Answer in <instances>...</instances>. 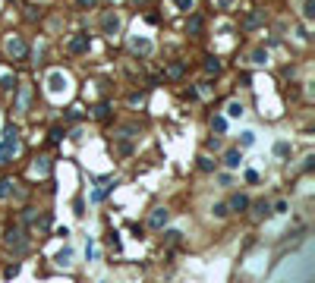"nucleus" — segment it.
Segmentation results:
<instances>
[{
	"mask_svg": "<svg viewBox=\"0 0 315 283\" xmlns=\"http://www.w3.org/2000/svg\"><path fill=\"white\" fill-rule=\"evenodd\" d=\"M19 148H22L19 129H16V126H6V129H3V136H0V164L13 160V158L19 154Z\"/></svg>",
	"mask_w": 315,
	"mask_h": 283,
	"instance_id": "obj_1",
	"label": "nucleus"
},
{
	"mask_svg": "<svg viewBox=\"0 0 315 283\" xmlns=\"http://www.w3.org/2000/svg\"><path fill=\"white\" fill-rule=\"evenodd\" d=\"M44 85H48L51 98H66V94H70V76H66L63 70H51L48 79H44Z\"/></svg>",
	"mask_w": 315,
	"mask_h": 283,
	"instance_id": "obj_2",
	"label": "nucleus"
},
{
	"mask_svg": "<svg viewBox=\"0 0 315 283\" xmlns=\"http://www.w3.org/2000/svg\"><path fill=\"white\" fill-rule=\"evenodd\" d=\"M120 29H123V19H120L117 10H111V13H104V16H101V32L107 38H120Z\"/></svg>",
	"mask_w": 315,
	"mask_h": 283,
	"instance_id": "obj_3",
	"label": "nucleus"
},
{
	"mask_svg": "<svg viewBox=\"0 0 315 283\" xmlns=\"http://www.w3.org/2000/svg\"><path fill=\"white\" fill-rule=\"evenodd\" d=\"M3 51H6V57H10V60H25V57H29V47H25V41L19 35H10V38H6Z\"/></svg>",
	"mask_w": 315,
	"mask_h": 283,
	"instance_id": "obj_4",
	"label": "nucleus"
},
{
	"mask_svg": "<svg viewBox=\"0 0 315 283\" xmlns=\"http://www.w3.org/2000/svg\"><path fill=\"white\" fill-rule=\"evenodd\" d=\"M89 47H92V38L85 35V32H76V35L70 38V44H66V51H70V53H76V57H79V53H85Z\"/></svg>",
	"mask_w": 315,
	"mask_h": 283,
	"instance_id": "obj_5",
	"label": "nucleus"
},
{
	"mask_svg": "<svg viewBox=\"0 0 315 283\" xmlns=\"http://www.w3.org/2000/svg\"><path fill=\"white\" fill-rule=\"evenodd\" d=\"M130 51H132V53H142V57H148V53L155 51V44H151L145 35H130Z\"/></svg>",
	"mask_w": 315,
	"mask_h": 283,
	"instance_id": "obj_6",
	"label": "nucleus"
},
{
	"mask_svg": "<svg viewBox=\"0 0 315 283\" xmlns=\"http://www.w3.org/2000/svg\"><path fill=\"white\" fill-rule=\"evenodd\" d=\"M6 246H10L13 252H25V246H29V242H25V233L19 230V227H13V230L6 233Z\"/></svg>",
	"mask_w": 315,
	"mask_h": 283,
	"instance_id": "obj_7",
	"label": "nucleus"
},
{
	"mask_svg": "<svg viewBox=\"0 0 315 283\" xmlns=\"http://www.w3.org/2000/svg\"><path fill=\"white\" fill-rule=\"evenodd\" d=\"M167 220H170V211H167V208H155V211L148 214V227L151 230H164Z\"/></svg>",
	"mask_w": 315,
	"mask_h": 283,
	"instance_id": "obj_8",
	"label": "nucleus"
},
{
	"mask_svg": "<svg viewBox=\"0 0 315 283\" xmlns=\"http://www.w3.org/2000/svg\"><path fill=\"white\" fill-rule=\"evenodd\" d=\"M240 164H243V154H240V148H230V151L224 154V167H230V170H237Z\"/></svg>",
	"mask_w": 315,
	"mask_h": 283,
	"instance_id": "obj_9",
	"label": "nucleus"
},
{
	"mask_svg": "<svg viewBox=\"0 0 315 283\" xmlns=\"http://www.w3.org/2000/svg\"><path fill=\"white\" fill-rule=\"evenodd\" d=\"M265 22V10H252L249 16L243 19V29H256V25H262Z\"/></svg>",
	"mask_w": 315,
	"mask_h": 283,
	"instance_id": "obj_10",
	"label": "nucleus"
},
{
	"mask_svg": "<svg viewBox=\"0 0 315 283\" xmlns=\"http://www.w3.org/2000/svg\"><path fill=\"white\" fill-rule=\"evenodd\" d=\"M227 208H230V211H237V214H243L246 208H249V198H246V195H233Z\"/></svg>",
	"mask_w": 315,
	"mask_h": 283,
	"instance_id": "obj_11",
	"label": "nucleus"
},
{
	"mask_svg": "<svg viewBox=\"0 0 315 283\" xmlns=\"http://www.w3.org/2000/svg\"><path fill=\"white\" fill-rule=\"evenodd\" d=\"M54 261H57V267H70V265H73V248H70V246H66V248H60Z\"/></svg>",
	"mask_w": 315,
	"mask_h": 283,
	"instance_id": "obj_12",
	"label": "nucleus"
},
{
	"mask_svg": "<svg viewBox=\"0 0 315 283\" xmlns=\"http://www.w3.org/2000/svg\"><path fill=\"white\" fill-rule=\"evenodd\" d=\"M243 113H246L243 101H237V98H233V101H227V117H233V120H237V117H243Z\"/></svg>",
	"mask_w": 315,
	"mask_h": 283,
	"instance_id": "obj_13",
	"label": "nucleus"
},
{
	"mask_svg": "<svg viewBox=\"0 0 315 283\" xmlns=\"http://www.w3.org/2000/svg\"><path fill=\"white\" fill-rule=\"evenodd\" d=\"M249 63H256V66H262V63H268V51H265V47H256V51L249 53Z\"/></svg>",
	"mask_w": 315,
	"mask_h": 283,
	"instance_id": "obj_14",
	"label": "nucleus"
},
{
	"mask_svg": "<svg viewBox=\"0 0 315 283\" xmlns=\"http://www.w3.org/2000/svg\"><path fill=\"white\" fill-rule=\"evenodd\" d=\"M32 173H35V177H48V173H51V164H48V158L35 160V167H32Z\"/></svg>",
	"mask_w": 315,
	"mask_h": 283,
	"instance_id": "obj_15",
	"label": "nucleus"
},
{
	"mask_svg": "<svg viewBox=\"0 0 315 283\" xmlns=\"http://www.w3.org/2000/svg\"><path fill=\"white\" fill-rule=\"evenodd\" d=\"M303 19L306 22H315V0H306L303 3Z\"/></svg>",
	"mask_w": 315,
	"mask_h": 283,
	"instance_id": "obj_16",
	"label": "nucleus"
},
{
	"mask_svg": "<svg viewBox=\"0 0 315 283\" xmlns=\"http://www.w3.org/2000/svg\"><path fill=\"white\" fill-rule=\"evenodd\" d=\"M205 72H208V76H218V72H221V60L208 57V60H205Z\"/></svg>",
	"mask_w": 315,
	"mask_h": 283,
	"instance_id": "obj_17",
	"label": "nucleus"
},
{
	"mask_svg": "<svg viewBox=\"0 0 315 283\" xmlns=\"http://www.w3.org/2000/svg\"><path fill=\"white\" fill-rule=\"evenodd\" d=\"M268 214H271V205H268V201H256V217L262 220V217H268Z\"/></svg>",
	"mask_w": 315,
	"mask_h": 283,
	"instance_id": "obj_18",
	"label": "nucleus"
},
{
	"mask_svg": "<svg viewBox=\"0 0 315 283\" xmlns=\"http://www.w3.org/2000/svg\"><path fill=\"white\" fill-rule=\"evenodd\" d=\"M186 29H189V35H199V32H202V19H199V16H192L189 22H186Z\"/></svg>",
	"mask_w": 315,
	"mask_h": 283,
	"instance_id": "obj_19",
	"label": "nucleus"
},
{
	"mask_svg": "<svg viewBox=\"0 0 315 283\" xmlns=\"http://www.w3.org/2000/svg\"><path fill=\"white\" fill-rule=\"evenodd\" d=\"M13 179H0V198H10V192H13Z\"/></svg>",
	"mask_w": 315,
	"mask_h": 283,
	"instance_id": "obj_20",
	"label": "nucleus"
},
{
	"mask_svg": "<svg viewBox=\"0 0 315 283\" xmlns=\"http://www.w3.org/2000/svg\"><path fill=\"white\" fill-rule=\"evenodd\" d=\"M240 145H243V148H249V145H256V132H252V129H246V132H243V136H240Z\"/></svg>",
	"mask_w": 315,
	"mask_h": 283,
	"instance_id": "obj_21",
	"label": "nucleus"
},
{
	"mask_svg": "<svg viewBox=\"0 0 315 283\" xmlns=\"http://www.w3.org/2000/svg\"><path fill=\"white\" fill-rule=\"evenodd\" d=\"M211 129L214 132H224L227 129V117H211Z\"/></svg>",
	"mask_w": 315,
	"mask_h": 283,
	"instance_id": "obj_22",
	"label": "nucleus"
},
{
	"mask_svg": "<svg viewBox=\"0 0 315 283\" xmlns=\"http://www.w3.org/2000/svg\"><path fill=\"white\" fill-rule=\"evenodd\" d=\"M274 154H278V158H290V145H287V142H278V145H274Z\"/></svg>",
	"mask_w": 315,
	"mask_h": 283,
	"instance_id": "obj_23",
	"label": "nucleus"
},
{
	"mask_svg": "<svg viewBox=\"0 0 315 283\" xmlns=\"http://www.w3.org/2000/svg\"><path fill=\"white\" fill-rule=\"evenodd\" d=\"M173 6H177V10H183V13H189L192 6H196V0H170Z\"/></svg>",
	"mask_w": 315,
	"mask_h": 283,
	"instance_id": "obj_24",
	"label": "nucleus"
},
{
	"mask_svg": "<svg viewBox=\"0 0 315 283\" xmlns=\"http://www.w3.org/2000/svg\"><path fill=\"white\" fill-rule=\"evenodd\" d=\"M211 214H214V217H227V214H230V208H227L224 201H218V205L211 208Z\"/></svg>",
	"mask_w": 315,
	"mask_h": 283,
	"instance_id": "obj_25",
	"label": "nucleus"
},
{
	"mask_svg": "<svg viewBox=\"0 0 315 283\" xmlns=\"http://www.w3.org/2000/svg\"><path fill=\"white\" fill-rule=\"evenodd\" d=\"M0 88H3V91L16 88V79H13V76H0Z\"/></svg>",
	"mask_w": 315,
	"mask_h": 283,
	"instance_id": "obj_26",
	"label": "nucleus"
},
{
	"mask_svg": "<svg viewBox=\"0 0 315 283\" xmlns=\"http://www.w3.org/2000/svg\"><path fill=\"white\" fill-rule=\"evenodd\" d=\"M95 117L98 120H107V117H111V107H107V104H98L95 107Z\"/></svg>",
	"mask_w": 315,
	"mask_h": 283,
	"instance_id": "obj_27",
	"label": "nucleus"
},
{
	"mask_svg": "<svg viewBox=\"0 0 315 283\" xmlns=\"http://www.w3.org/2000/svg\"><path fill=\"white\" fill-rule=\"evenodd\" d=\"M214 6H218V10H233V6H237V0H211Z\"/></svg>",
	"mask_w": 315,
	"mask_h": 283,
	"instance_id": "obj_28",
	"label": "nucleus"
},
{
	"mask_svg": "<svg viewBox=\"0 0 315 283\" xmlns=\"http://www.w3.org/2000/svg\"><path fill=\"white\" fill-rule=\"evenodd\" d=\"M164 239L173 246V242H180V239H183V233H180V230H167V233H164Z\"/></svg>",
	"mask_w": 315,
	"mask_h": 283,
	"instance_id": "obj_29",
	"label": "nucleus"
},
{
	"mask_svg": "<svg viewBox=\"0 0 315 283\" xmlns=\"http://www.w3.org/2000/svg\"><path fill=\"white\" fill-rule=\"evenodd\" d=\"M29 110V91L22 88V94H19V113H25Z\"/></svg>",
	"mask_w": 315,
	"mask_h": 283,
	"instance_id": "obj_30",
	"label": "nucleus"
},
{
	"mask_svg": "<svg viewBox=\"0 0 315 283\" xmlns=\"http://www.w3.org/2000/svg\"><path fill=\"white\" fill-rule=\"evenodd\" d=\"M79 117H82V107H70V113H66V120H73V123H76Z\"/></svg>",
	"mask_w": 315,
	"mask_h": 283,
	"instance_id": "obj_31",
	"label": "nucleus"
},
{
	"mask_svg": "<svg viewBox=\"0 0 315 283\" xmlns=\"http://www.w3.org/2000/svg\"><path fill=\"white\" fill-rule=\"evenodd\" d=\"M16 274H19V265H10V267H6V271H3V277H6V280H13V277H16Z\"/></svg>",
	"mask_w": 315,
	"mask_h": 283,
	"instance_id": "obj_32",
	"label": "nucleus"
},
{
	"mask_svg": "<svg viewBox=\"0 0 315 283\" xmlns=\"http://www.w3.org/2000/svg\"><path fill=\"white\" fill-rule=\"evenodd\" d=\"M199 167H202V170H214V164H211L208 158H205V154H202V158H199Z\"/></svg>",
	"mask_w": 315,
	"mask_h": 283,
	"instance_id": "obj_33",
	"label": "nucleus"
},
{
	"mask_svg": "<svg viewBox=\"0 0 315 283\" xmlns=\"http://www.w3.org/2000/svg\"><path fill=\"white\" fill-rule=\"evenodd\" d=\"M167 72H170V76H173V79H177V76H180V72H183V66H180V63H170V70H167Z\"/></svg>",
	"mask_w": 315,
	"mask_h": 283,
	"instance_id": "obj_34",
	"label": "nucleus"
},
{
	"mask_svg": "<svg viewBox=\"0 0 315 283\" xmlns=\"http://www.w3.org/2000/svg\"><path fill=\"white\" fill-rule=\"evenodd\" d=\"M271 214H287V201H278V205H274V211Z\"/></svg>",
	"mask_w": 315,
	"mask_h": 283,
	"instance_id": "obj_35",
	"label": "nucleus"
},
{
	"mask_svg": "<svg viewBox=\"0 0 315 283\" xmlns=\"http://www.w3.org/2000/svg\"><path fill=\"white\" fill-rule=\"evenodd\" d=\"M95 3H98V0H79V6H82V10H95Z\"/></svg>",
	"mask_w": 315,
	"mask_h": 283,
	"instance_id": "obj_36",
	"label": "nucleus"
},
{
	"mask_svg": "<svg viewBox=\"0 0 315 283\" xmlns=\"http://www.w3.org/2000/svg\"><path fill=\"white\" fill-rule=\"evenodd\" d=\"M246 183H259V173L256 170H246Z\"/></svg>",
	"mask_w": 315,
	"mask_h": 283,
	"instance_id": "obj_37",
	"label": "nucleus"
},
{
	"mask_svg": "<svg viewBox=\"0 0 315 283\" xmlns=\"http://www.w3.org/2000/svg\"><path fill=\"white\" fill-rule=\"evenodd\" d=\"M132 3H148V0H132Z\"/></svg>",
	"mask_w": 315,
	"mask_h": 283,
	"instance_id": "obj_38",
	"label": "nucleus"
}]
</instances>
